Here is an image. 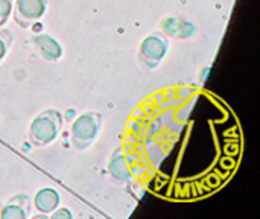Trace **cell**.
<instances>
[{
	"mask_svg": "<svg viewBox=\"0 0 260 219\" xmlns=\"http://www.w3.org/2000/svg\"><path fill=\"white\" fill-rule=\"evenodd\" d=\"M169 49V41L161 34H151L143 38L139 47V62L146 69H155L166 56Z\"/></svg>",
	"mask_w": 260,
	"mask_h": 219,
	"instance_id": "3",
	"label": "cell"
},
{
	"mask_svg": "<svg viewBox=\"0 0 260 219\" xmlns=\"http://www.w3.org/2000/svg\"><path fill=\"white\" fill-rule=\"evenodd\" d=\"M108 171H110L111 178L117 183H125L126 180H129L131 171H129L128 162L120 149L116 154H113V157L108 163Z\"/></svg>",
	"mask_w": 260,
	"mask_h": 219,
	"instance_id": "8",
	"label": "cell"
},
{
	"mask_svg": "<svg viewBox=\"0 0 260 219\" xmlns=\"http://www.w3.org/2000/svg\"><path fill=\"white\" fill-rule=\"evenodd\" d=\"M14 0H0V27L8 21L9 15L12 14Z\"/></svg>",
	"mask_w": 260,
	"mask_h": 219,
	"instance_id": "10",
	"label": "cell"
},
{
	"mask_svg": "<svg viewBox=\"0 0 260 219\" xmlns=\"http://www.w3.org/2000/svg\"><path fill=\"white\" fill-rule=\"evenodd\" d=\"M59 201H61V197H59V192L56 189H53V187H43L34 197V207L40 213L49 215L55 209L59 207Z\"/></svg>",
	"mask_w": 260,
	"mask_h": 219,
	"instance_id": "7",
	"label": "cell"
},
{
	"mask_svg": "<svg viewBox=\"0 0 260 219\" xmlns=\"http://www.w3.org/2000/svg\"><path fill=\"white\" fill-rule=\"evenodd\" d=\"M11 34L6 29H0V62L5 59V56L9 52L11 47Z\"/></svg>",
	"mask_w": 260,
	"mask_h": 219,
	"instance_id": "9",
	"label": "cell"
},
{
	"mask_svg": "<svg viewBox=\"0 0 260 219\" xmlns=\"http://www.w3.org/2000/svg\"><path fill=\"white\" fill-rule=\"evenodd\" d=\"M102 127V116L96 111H88L78 116L72 125V145L82 151L87 149L98 137Z\"/></svg>",
	"mask_w": 260,
	"mask_h": 219,
	"instance_id": "2",
	"label": "cell"
},
{
	"mask_svg": "<svg viewBox=\"0 0 260 219\" xmlns=\"http://www.w3.org/2000/svg\"><path fill=\"white\" fill-rule=\"evenodd\" d=\"M62 116L55 108H47L41 111L29 127V139L35 146H47L55 142L61 133Z\"/></svg>",
	"mask_w": 260,
	"mask_h": 219,
	"instance_id": "1",
	"label": "cell"
},
{
	"mask_svg": "<svg viewBox=\"0 0 260 219\" xmlns=\"http://www.w3.org/2000/svg\"><path fill=\"white\" fill-rule=\"evenodd\" d=\"M47 0H15L12 6L14 20L21 27L37 24V21L46 14Z\"/></svg>",
	"mask_w": 260,
	"mask_h": 219,
	"instance_id": "4",
	"label": "cell"
},
{
	"mask_svg": "<svg viewBox=\"0 0 260 219\" xmlns=\"http://www.w3.org/2000/svg\"><path fill=\"white\" fill-rule=\"evenodd\" d=\"M50 218L52 219H72L73 218V215H72V212H70L69 209H66V207H58V209H55V210L50 213Z\"/></svg>",
	"mask_w": 260,
	"mask_h": 219,
	"instance_id": "11",
	"label": "cell"
},
{
	"mask_svg": "<svg viewBox=\"0 0 260 219\" xmlns=\"http://www.w3.org/2000/svg\"><path fill=\"white\" fill-rule=\"evenodd\" d=\"M32 44L35 46L40 56L49 62H55L62 56V46L47 34H35L32 37Z\"/></svg>",
	"mask_w": 260,
	"mask_h": 219,
	"instance_id": "5",
	"label": "cell"
},
{
	"mask_svg": "<svg viewBox=\"0 0 260 219\" xmlns=\"http://www.w3.org/2000/svg\"><path fill=\"white\" fill-rule=\"evenodd\" d=\"M30 213V198L24 194L14 195L2 209V219H26Z\"/></svg>",
	"mask_w": 260,
	"mask_h": 219,
	"instance_id": "6",
	"label": "cell"
}]
</instances>
